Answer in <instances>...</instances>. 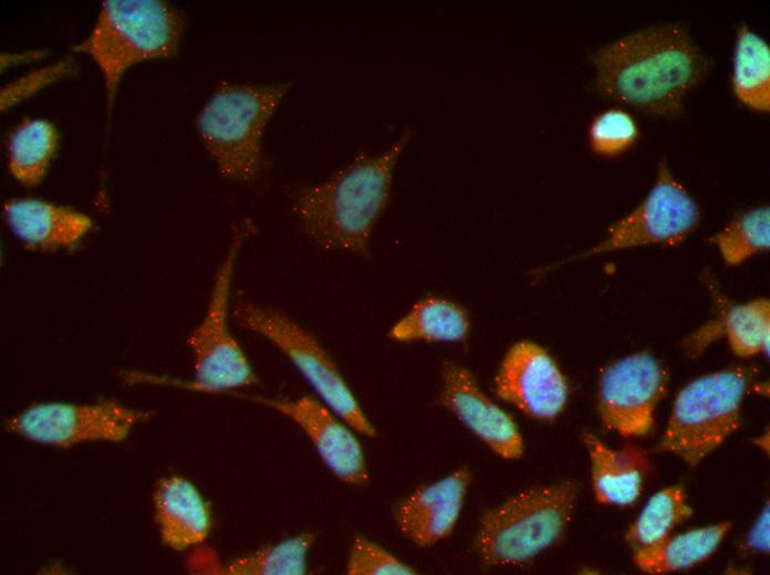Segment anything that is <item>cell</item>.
I'll return each instance as SVG.
<instances>
[{
	"mask_svg": "<svg viewBox=\"0 0 770 575\" xmlns=\"http://www.w3.org/2000/svg\"><path fill=\"white\" fill-rule=\"evenodd\" d=\"M313 541L311 533L298 534L221 566L217 561L206 558L212 566L204 572L228 575H303L306 573V556Z\"/></svg>",
	"mask_w": 770,
	"mask_h": 575,
	"instance_id": "cb8c5ba5",
	"label": "cell"
},
{
	"mask_svg": "<svg viewBox=\"0 0 770 575\" xmlns=\"http://www.w3.org/2000/svg\"><path fill=\"white\" fill-rule=\"evenodd\" d=\"M498 397L531 418L552 420L564 409L566 379L540 345L520 341L504 355L495 378Z\"/></svg>",
	"mask_w": 770,
	"mask_h": 575,
	"instance_id": "7c38bea8",
	"label": "cell"
},
{
	"mask_svg": "<svg viewBox=\"0 0 770 575\" xmlns=\"http://www.w3.org/2000/svg\"><path fill=\"white\" fill-rule=\"evenodd\" d=\"M252 224L237 228L230 248L217 270L206 313L188 338L195 357V386L219 391L251 386L257 376L228 324L233 266L243 239Z\"/></svg>",
	"mask_w": 770,
	"mask_h": 575,
	"instance_id": "ba28073f",
	"label": "cell"
},
{
	"mask_svg": "<svg viewBox=\"0 0 770 575\" xmlns=\"http://www.w3.org/2000/svg\"><path fill=\"white\" fill-rule=\"evenodd\" d=\"M11 232L27 247L54 251L76 245L92 229V219L70 207L37 198H11L3 205Z\"/></svg>",
	"mask_w": 770,
	"mask_h": 575,
	"instance_id": "2e32d148",
	"label": "cell"
},
{
	"mask_svg": "<svg viewBox=\"0 0 770 575\" xmlns=\"http://www.w3.org/2000/svg\"><path fill=\"white\" fill-rule=\"evenodd\" d=\"M769 531L770 515L769 503H767L747 535V547L755 552L768 553L770 547Z\"/></svg>",
	"mask_w": 770,
	"mask_h": 575,
	"instance_id": "f546056e",
	"label": "cell"
},
{
	"mask_svg": "<svg viewBox=\"0 0 770 575\" xmlns=\"http://www.w3.org/2000/svg\"><path fill=\"white\" fill-rule=\"evenodd\" d=\"M732 92L747 108L770 111V46L746 23L738 27L731 72Z\"/></svg>",
	"mask_w": 770,
	"mask_h": 575,
	"instance_id": "44dd1931",
	"label": "cell"
},
{
	"mask_svg": "<svg viewBox=\"0 0 770 575\" xmlns=\"http://www.w3.org/2000/svg\"><path fill=\"white\" fill-rule=\"evenodd\" d=\"M70 64L67 62L59 63L22 77L11 87H7L4 93H2V109H7L9 106L18 103L17 101L23 100V97L29 96L41 88V86L67 73Z\"/></svg>",
	"mask_w": 770,
	"mask_h": 575,
	"instance_id": "f1b7e54d",
	"label": "cell"
},
{
	"mask_svg": "<svg viewBox=\"0 0 770 575\" xmlns=\"http://www.w3.org/2000/svg\"><path fill=\"white\" fill-rule=\"evenodd\" d=\"M601 95L648 114L674 117L703 81L709 60L679 23L655 24L591 54Z\"/></svg>",
	"mask_w": 770,
	"mask_h": 575,
	"instance_id": "6da1fadb",
	"label": "cell"
},
{
	"mask_svg": "<svg viewBox=\"0 0 770 575\" xmlns=\"http://www.w3.org/2000/svg\"><path fill=\"white\" fill-rule=\"evenodd\" d=\"M59 148L55 126L43 118H25L7 138L8 169L23 186L34 187L45 177Z\"/></svg>",
	"mask_w": 770,
	"mask_h": 575,
	"instance_id": "7402d4cb",
	"label": "cell"
},
{
	"mask_svg": "<svg viewBox=\"0 0 770 575\" xmlns=\"http://www.w3.org/2000/svg\"><path fill=\"white\" fill-rule=\"evenodd\" d=\"M412 138L404 132L378 154L360 153L324 181L302 188L293 211L304 232L324 249L365 254L386 208L394 169Z\"/></svg>",
	"mask_w": 770,
	"mask_h": 575,
	"instance_id": "7a4b0ae2",
	"label": "cell"
},
{
	"mask_svg": "<svg viewBox=\"0 0 770 575\" xmlns=\"http://www.w3.org/2000/svg\"><path fill=\"white\" fill-rule=\"evenodd\" d=\"M470 330L468 312L461 305L436 296L416 302L391 328L388 336L400 343L462 342Z\"/></svg>",
	"mask_w": 770,
	"mask_h": 575,
	"instance_id": "ffe728a7",
	"label": "cell"
},
{
	"mask_svg": "<svg viewBox=\"0 0 770 575\" xmlns=\"http://www.w3.org/2000/svg\"><path fill=\"white\" fill-rule=\"evenodd\" d=\"M470 480V471L461 467L415 490L396 509L400 533L420 547L447 537L459 519Z\"/></svg>",
	"mask_w": 770,
	"mask_h": 575,
	"instance_id": "9a60e30c",
	"label": "cell"
},
{
	"mask_svg": "<svg viewBox=\"0 0 770 575\" xmlns=\"http://www.w3.org/2000/svg\"><path fill=\"white\" fill-rule=\"evenodd\" d=\"M693 514L684 490L668 487L654 494L625 534V541L638 550L659 542Z\"/></svg>",
	"mask_w": 770,
	"mask_h": 575,
	"instance_id": "d4e9b609",
	"label": "cell"
},
{
	"mask_svg": "<svg viewBox=\"0 0 770 575\" xmlns=\"http://www.w3.org/2000/svg\"><path fill=\"white\" fill-rule=\"evenodd\" d=\"M290 86L222 82L205 103L196 128L226 178L244 182L256 178L262 165L266 126Z\"/></svg>",
	"mask_w": 770,
	"mask_h": 575,
	"instance_id": "5b68a950",
	"label": "cell"
},
{
	"mask_svg": "<svg viewBox=\"0 0 770 575\" xmlns=\"http://www.w3.org/2000/svg\"><path fill=\"white\" fill-rule=\"evenodd\" d=\"M753 373L733 366L701 376L677 395L657 449L698 464L737 430Z\"/></svg>",
	"mask_w": 770,
	"mask_h": 575,
	"instance_id": "8992f818",
	"label": "cell"
},
{
	"mask_svg": "<svg viewBox=\"0 0 770 575\" xmlns=\"http://www.w3.org/2000/svg\"><path fill=\"white\" fill-rule=\"evenodd\" d=\"M580 484L565 480L528 489L485 512L475 547L487 566L522 565L555 544L572 520Z\"/></svg>",
	"mask_w": 770,
	"mask_h": 575,
	"instance_id": "277c9868",
	"label": "cell"
},
{
	"mask_svg": "<svg viewBox=\"0 0 770 575\" xmlns=\"http://www.w3.org/2000/svg\"><path fill=\"white\" fill-rule=\"evenodd\" d=\"M295 422L313 443L325 466L343 482L363 485L370 480L361 443L351 427L326 405L311 396L261 399Z\"/></svg>",
	"mask_w": 770,
	"mask_h": 575,
	"instance_id": "4fadbf2b",
	"label": "cell"
},
{
	"mask_svg": "<svg viewBox=\"0 0 770 575\" xmlns=\"http://www.w3.org/2000/svg\"><path fill=\"white\" fill-rule=\"evenodd\" d=\"M666 390V372L649 353L632 354L610 364L601 375L597 394L604 427L625 438L646 436Z\"/></svg>",
	"mask_w": 770,
	"mask_h": 575,
	"instance_id": "8fae6325",
	"label": "cell"
},
{
	"mask_svg": "<svg viewBox=\"0 0 770 575\" xmlns=\"http://www.w3.org/2000/svg\"><path fill=\"white\" fill-rule=\"evenodd\" d=\"M185 17L163 0H106L90 34L74 46L89 55L102 73L107 118L118 84L127 70L177 54Z\"/></svg>",
	"mask_w": 770,
	"mask_h": 575,
	"instance_id": "3957f363",
	"label": "cell"
},
{
	"mask_svg": "<svg viewBox=\"0 0 770 575\" xmlns=\"http://www.w3.org/2000/svg\"><path fill=\"white\" fill-rule=\"evenodd\" d=\"M155 521L165 545L184 551L205 542L211 527L207 502L180 477L162 479L154 491Z\"/></svg>",
	"mask_w": 770,
	"mask_h": 575,
	"instance_id": "e0dca14e",
	"label": "cell"
},
{
	"mask_svg": "<svg viewBox=\"0 0 770 575\" xmlns=\"http://www.w3.org/2000/svg\"><path fill=\"white\" fill-rule=\"evenodd\" d=\"M730 529V522H721L668 535L655 544L635 550L634 562L647 574H665L693 567L717 550Z\"/></svg>",
	"mask_w": 770,
	"mask_h": 575,
	"instance_id": "d6986e66",
	"label": "cell"
},
{
	"mask_svg": "<svg viewBox=\"0 0 770 575\" xmlns=\"http://www.w3.org/2000/svg\"><path fill=\"white\" fill-rule=\"evenodd\" d=\"M348 575H413L416 571L364 536L353 541L346 566Z\"/></svg>",
	"mask_w": 770,
	"mask_h": 575,
	"instance_id": "83f0119b",
	"label": "cell"
},
{
	"mask_svg": "<svg viewBox=\"0 0 770 575\" xmlns=\"http://www.w3.org/2000/svg\"><path fill=\"white\" fill-rule=\"evenodd\" d=\"M582 439L591 460L596 501L621 506L634 503L648 473L647 452L634 445L612 449L589 431L582 433Z\"/></svg>",
	"mask_w": 770,
	"mask_h": 575,
	"instance_id": "ac0fdd59",
	"label": "cell"
},
{
	"mask_svg": "<svg viewBox=\"0 0 770 575\" xmlns=\"http://www.w3.org/2000/svg\"><path fill=\"white\" fill-rule=\"evenodd\" d=\"M725 334L732 351L741 357L758 354L769 356L770 303L760 297L739 304L721 305L720 316L698 333L703 343L710 342L714 335Z\"/></svg>",
	"mask_w": 770,
	"mask_h": 575,
	"instance_id": "603a6c76",
	"label": "cell"
},
{
	"mask_svg": "<svg viewBox=\"0 0 770 575\" xmlns=\"http://www.w3.org/2000/svg\"><path fill=\"white\" fill-rule=\"evenodd\" d=\"M639 137L634 116L620 107H610L596 114L587 128V144L597 156L616 157L631 149Z\"/></svg>",
	"mask_w": 770,
	"mask_h": 575,
	"instance_id": "4316f807",
	"label": "cell"
},
{
	"mask_svg": "<svg viewBox=\"0 0 770 575\" xmlns=\"http://www.w3.org/2000/svg\"><path fill=\"white\" fill-rule=\"evenodd\" d=\"M150 412L115 401L95 404H34L7 422V428L25 439L61 448L85 441L124 440L132 428L149 418Z\"/></svg>",
	"mask_w": 770,
	"mask_h": 575,
	"instance_id": "9c48e42d",
	"label": "cell"
},
{
	"mask_svg": "<svg viewBox=\"0 0 770 575\" xmlns=\"http://www.w3.org/2000/svg\"><path fill=\"white\" fill-rule=\"evenodd\" d=\"M441 379V402L461 424L499 457L513 460L523 454L516 422L483 393L467 368L445 360Z\"/></svg>",
	"mask_w": 770,
	"mask_h": 575,
	"instance_id": "5bb4252c",
	"label": "cell"
},
{
	"mask_svg": "<svg viewBox=\"0 0 770 575\" xmlns=\"http://www.w3.org/2000/svg\"><path fill=\"white\" fill-rule=\"evenodd\" d=\"M711 241L724 260L738 265L770 247V209L768 206L749 209L726 224Z\"/></svg>",
	"mask_w": 770,
	"mask_h": 575,
	"instance_id": "484cf974",
	"label": "cell"
},
{
	"mask_svg": "<svg viewBox=\"0 0 770 575\" xmlns=\"http://www.w3.org/2000/svg\"><path fill=\"white\" fill-rule=\"evenodd\" d=\"M699 219L698 205L663 159L648 195L633 211L612 224L605 239L585 255L649 244L677 245L694 231Z\"/></svg>",
	"mask_w": 770,
	"mask_h": 575,
	"instance_id": "30bf717a",
	"label": "cell"
},
{
	"mask_svg": "<svg viewBox=\"0 0 770 575\" xmlns=\"http://www.w3.org/2000/svg\"><path fill=\"white\" fill-rule=\"evenodd\" d=\"M232 314L242 328L280 349L323 404L352 429L366 437L376 435L333 358L313 334L280 311L248 302H238Z\"/></svg>",
	"mask_w": 770,
	"mask_h": 575,
	"instance_id": "52a82bcc",
	"label": "cell"
}]
</instances>
